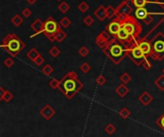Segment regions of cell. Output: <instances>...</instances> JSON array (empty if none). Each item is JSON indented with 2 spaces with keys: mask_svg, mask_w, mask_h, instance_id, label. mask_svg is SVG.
I'll list each match as a JSON object with an SVG mask.
<instances>
[{
  "mask_svg": "<svg viewBox=\"0 0 164 137\" xmlns=\"http://www.w3.org/2000/svg\"><path fill=\"white\" fill-rule=\"evenodd\" d=\"M83 84L78 79V76L74 71H70L60 80L59 89L68 99H72L76 94L83 88Z\"/></svg>",
  "mask_w": 164,
  "mask_h": 137,
  "instance_id": "obj_1",
  "label": "cell"
},
{
  "mask_svg": "<svg viewBox=\"0 0 164 137\" xmlns=\"http://www.w3.org/2000/svg\"><path fill=\"white\" fill-rule=\"evenodd\" d=\"M103 52L116 65L119 64L124 59V58L128 56V50L126 46L121 43L115 37L111 38L107 42V46L103 49Z\"/></svg>",
  "mask_w": 164,
  "mask_h": 137,
  "instance_id": "obj_2",
  "label": "cell"
},
{
  "mask_svg": "<svg viewBox=\"0 0 164 137\" xmlns=\"http://www.w3.org/2000/svg\"><path fill=\"white\" fill-rule=\"evenodd\" d=\"M25 42L21 40L15 34H8L1 42V48L6 50L11 57H16L25 48Z\"/></svg>",
  "mask_w": 164,
  "mask_h": 137,
  "instance_id": "obj_3",
  "label": "cell"
},
{
  "mask_svg": "<svg viewBox=\"0 0 164 137\" xmlns=\"http://www.w3.org/2000/svg\"><path fill=\"white\" fill-rule=\"evenodd\" d=\"M121 20H122V27L128 32V34L132 37L133 40L140 38V35L142 33V26L138 22V19L135 16L128 15L121 18Z\"/></svg>",
  "mask_w": 164,
  "mask_h": 137,
  "instance_id": "obj_4",
  "label": "cell"
},
{
  "mask_svg": "<svg viewBox=\"0 0 164 137\" xmlns=\"http://www.w3.org/2000/svg\"><path fill=\"white\" fill-rule=\"evenodd\" d=\"M150 40L153 47V53L151 58L154 61L161 62L164 59V34L162 32H158Z\"/></svg>",
  "mask_w": 164,
  "mask_h": 137,
  "instance_id": "obj_5",
  "label": "cell"
},
{
  "mask_svg": "<svg viewBox=\"0 0 164 137\" xmlns=\"http://www.w3.org/2000/svg\"><path fill=\"white\" fill-rule=\"evenodd\" d=\"M127 50H128L127 57L131 59L133 62V63L136 64V65H142V63L144 62L145 59H148V58H146V56L144 55L143 52H142L140 47L138 46L137 40L132 42V43L127 47Z\"/></svg>",
  "mask_w": 164,
  "mask_h": 137,
  "instance_id": "obj_6",
  "label": "cell"
},
{
  "mask_svg": "<svg viewBox=\"0 0 164 137\" xmlns=\"http://www.w3.org/2000/svg\"><path fill=\"white\" fill-rule=\"evenodd\" d=\"M62 28V26L58 23L52 16H49L44 22V30H43V35H44L49 41L54 42L55 40V36L58 33L59 30Z\"/></svg>",
  "mask_w": 164,
  "mask_h": 137,
  "instance_id": "obj_7",
  "label": "cell"
},
{
  "mask_svg": "<svg viewBox=\"0 0 164 137\" xmlns=\"http://www.w3.org/2000/svg\"><path fill=\"white\" fill-rule=\"evenodd\" d=\"M122 28V20L119 16H115L110 20V22L106 26V31L109 32L112 37H116L120 29Z\"/></svg>",
  "mask_w": 164,
  "mask_h": 137,
  "instance_id": "obj_8",
  "label": "cell"
},
{
  "mask_svg": "<svg viewBox=\"0 0 164 137\" xmlns=\"http://www.w3.org/2000/svg\"><path fill=\"white\" fill-rule=\"evenodd\" d=\"M137 43H138V46L140 47V49L142 50V52L146 56V58H151L153 53V47H152V43H151V40H148L147 37H143L138 38Z\"/></svg>",
  "mask_w": 164,
  "mask_h": 137,
  "instance_id": "obj_9",
  "label": "cell"
},
{
  "mask_svg": "<svg viewBox=\"0 0 164 137\" xmlns=\"http://www.w3.org/2000/svg\"><path fill=\"white\" fill-rule=\"evenodd\" d=\"M129 2H131V0H124L122 3H120L119 5L116 7V14H117L116 16L123 18L125 15L132 14V8L129 5Z\"/></svg>",
  "mask_w": 164,
  "mask_h": 137,
  "instance_id": "obj_10",
  "label": "cell"
},
{
  "mask_svg": "<svg viewBox=\"0 0 164 137\" xmlns=\"http://www.w3.org/2000/svg\"><path fill=\"white\" fill-rule=\"evenodd\" d=\"M111 40V35L107 31H103L95 38V43L99 48L104 49L107 46V42Z\"/></svg>",
  "mask_w": 164,
  "mask_h": 137,
  "instance_id": "obj_11",
  "label": "cell"
},
{
  "mask_svg": "<svg viewBox=\"0 0 164 137\" xmlns=\"http://www.w3.org/2000/svg\"><path fill=\"white\" fill-rule=\"evenodd\" d=\"M131 3L133 7L137 8H145L148 4H157L160 6L164 11V2H161L160 0H131Z\"/></svg>",
  "mask_w": 164,
  "mask_h": 137,
  "instance_id": "obj_12",
  "label": "cell"
},
{
  "mask_svg": "<svg viewBox=\"0 0 164 137\" xmlns=\"http://www.w3.org/2000/svg\"><path fill=\"white\" fill-rule=\"evenodd\" d=\"M31 28L33 31H35V34L30 37V38H33L34 37L38 36V34L40 33H43V30H44V22L40 19V18H37L36 20L34 21V22L31 24Z\"/></svg>",
  "mask_w": 164,
  "mask_h": 137,
  "instance_id": "obj_13",
  "label": "cell"
},
{
  "mask_svg": "<svg viewBox=\"0 0 164 137\" xmlns=\"http://www.w3.org/2000/svg\"><path fill=\"white\" fill-rule=\"evenodd\" d=\"M40 114L45 120L48 121V120H50L56 114V110L52 108L50 105H46L40 110Z\"/></svg>",
  "mask_w": 164,
  "mask_h": 137,
  "instance_id": "obj_14",
  "label": "cell"
},
{
  "mask_svg": "<svg viewBox=\"0 0 164 137\" xmlns=\"http://www.w3.org/2000/svg\"><path fill=\"white\" fill-rule=\"evenodd\" d=\"M93 15H95V18H96L99 21L103 22V21L107 18V8L105 6H103V5H100L96 10L94 11Z\"/></svg>",
  "mask_w": 164,
  "mask_h": 137,
  "instance_id": "obj_15",
  "label": "cell"
},
{
  "mask_svg": "<svg viewBox=\"0 0 164 137\" xmlns=\"http://www.w3.org/2000/svg\"><path fill=\"white\" fill-rule=\"evenodd\" d=\"M138 100H139V102L141 103L142 105H144L145 106L149 105L150 103L152 102L154 100V98L152 97V95L147 92V91H144L143 93L141 94V95L139 96V98H138Z\"/></svg>",
  "mask_w": 164,
  "mask_h": 137,
  "instance_id": "obj_16",
  "label": "cell"
},
{
  "mask_svg": "<svg viewBox=\"0 0 164 137\" xmlns=\"http://www.w3.org/2000/svg\"><path fill=\"white\" fill-rule=\"evenodd\" d=\"M148 15H149V12L147 11L146 8H137L135 16L138 20H143L148 16Z\"/></svg>",
  "mask_w": 164,
  "mask_h": 137,
  "instance_id": "obj_17",
  "label": "cell"
},
{
  "mask_svg": "<svg viewBox=\"0 0 164 137\" xmlns=\"http://www.w3.org/2000/svg\"><path fill=\"white\" fill-rule=\"evenodd\" d=\"M129 88L127 87V85L125 84H119L117 87L115 88V92L118 94V96L121 97V98H124L125 96L127 95V94L129 93Z\"/></svg>",
  "mask_w": 164,
  "mask_h": 137,
  "instance_id": "obj_18",
  "label": "cell"
},
{
  "mask_svg": "<svg viewBox=\"0 0 164 137\" xmlns=\"http://www.w3.org/2000/svg\"><path fill=\"white\" fill-rule=\"evenodd\" d=\"M40 56V52L36 49V48H31L28 52H27V58L29 59H31L32 62H35L36 61V59L38 58Z\"/></svg>",
  "mask_w": 164,
  "mask_h": 137,
  "instance_id": "obj_19",
  "label": "cell"
},
{
  "mask_svg": "<svg viewBox=\"0 0 164 137\" xmlns=\"http://www.w3.org/2000/svg\"><path fill=\"white\" fill-rule=\"evenodd\" d=\"M11 22L13 23V25L15 27H19L21 24L23 23V18L22 16L18 14H15L13 18H11Z\"/></svg>",
  "mask_w": 164,
  "mask_h": 137,
  "instance_id": "obj_20",
  "label": "cell"
},
{
  "mask_svg": "<svg viewBox=\"0 0 164 137\" xmlns=\"http://www.w3.org/2000/svg\"><path fill=\"white\" fill-rule=\"evenodd\" d=\"M66 37H67L66 33L64 32V31H63L62 28H60V29L59 30V31H58V33L56 34V36H55V40L57 41V42H59V43H60V42H63L64 40H65Z\"/></svg>",
  "mask_w": 164,
  "mask_h": 137,
  "instance_id": "obj_21",
  "label": "cell"
},
{
  "mask_svg": "<svg viewBox=\"0 0 164 137\" xmlns=\"http://www.w3.org/2000/svg\"><path fill=\"white\" fill-rule=\"evenodd\" d=\"M154 84L157 85L158 89H160L161 91H164V74L157 77V80L154 81Z\"/></svg>",
  "mask_w": 164,
  "mask_h": 137,
  "instance_id": "obj_22",
  "label": "cell"
},
{
  "mask_svg": "<svg viewBox=\"0 0 164 137\" xmlns=\"http://www.w3.org/2000/svg\"><path fill=\"white\" fill-rule=\"evenodd\" d=\"M107 18L112 19L114 18L117 14H116V8H113L111 5H109L107 7Z\"/></svg>",
  "mask_w": 164,
  "mask_h": 137,
  "instance_id": "obj_23",
  "label": "cell"
},
{
  "mask_svg": "<svg viewBox=\"0 0 164 137\" xmlns=\"http://www.w3.org/2000/svg\"><path fill=\"white\" fill-rule=\"evenodd\" d=\"M58 9L60 12H63V14H66V12L69 11V9H70V6H69L65 1H63L58 6Z\"/></svg>",
  "mask_w": 164,
  "mask_h": 137,
  "instance_id": "obj_24",
  "label": "cell"
},
{
  "mask_svg": "<svg viewBox=\"0 0 164 137\" xmlns=\"http://www.w3.org/2000/svg\"><path fill=\"white\" fill-rule=\"evenodd\" d=\"M41 70H42V73L43 74H45L46 76H50L54 72V68L52 67L50 64L47 63V64H45L44 66H43V68H42Z\"/></svg>",
  "mask_w": 164,
  "mask_h": 137,
  "instance_id": "obj_25",
  "label": "cell"
},
{
  "mask_svg": "<svg viewBox=\"0 0 164 137\" xmlns=\"http://www.w3.org/2000/svg\"><path fill=\"white\" fill-rule=\"evenodd\" d=\"M60 25L63 28H65L66 29V28H68L71 25V20L69 19L67 16H63V18L60 19Z\"/></svg>",
  "mask_w": 164,
  "mask_h": 137,
  "instance_id": "obj_26",
  "label": "cell"
},
{
  "mask_svg": "<svg viewBox=\"0 0 164 137\" xmlns=\"http://www.w3.org/2000/svg\"><path fill=\"white\" fill-rule=\"evenodd\" d=\"M78 9H79V11L81 12H83V14H85V12H86L88 10H89V5L88 3H86L85 1H82L79 5H78Z\"/></svg>",
  "mask_w": 164,
  "mask_h": 137,
  "instance_id": "obj_27",
  "label": "cell"
},
{
  "mask_svg": "<svg viewBox=\"0 0 164 137\" xmlns=\"http://www.w3.org/2000/svg\"><path fill=\"white\" fill-rule=\"evenodd\" d=\"M83 22H84V24L85 25V26L89 27V26H92L95 21H94V18H92L91 15H86L85 18L83 19Z\"/></svg>",
  "mask_w": 164,
  "mask_h": 137,
  "instance_id": "obj_28",
  "label": "cell"
},
{
  "mask_svg": "<svg viewBox=\"0 0 164 137\" xmlns=\"http://www.w3.org/2000/svg\"><path fill=\"white\" fill-rule=\"evenodd\" d=\"M49 54H50V56L52 58H57V57H59L60 54V50L58 48L57 46H53L49 50Z\"/></svg>",
  "mask_w": 164,
  "mask_h": 137,
  "instance_id": "obj_29",
  "label": "cell"
},
{
  "mask_svg": "<svg viewBox=\"0 0 164 137\" xmlns=\"http://www.w3.org/2000/svg\"><path fill=\"white\" fill-rule=\"evenodd\" d=\"M119 79H120V81L123 84H129L132 81V77H131V75H129V73H124V74H122L120 76Z\"/></svg>",
  "mask_w": 164,
  "mask_h": 137,
  "instance_id": "obj_30",
  "label": "cell"
},
{
  "mask_svg": "<svg viewBox=\"0 0 164 137\" xmlns=\"http://www.w3.org/2000/svg\"><path fill=\"white\" fill-rule=\"evenodd\" d=\"M79 69L83 72V73L86 74V73H88V72L90 71V69H91V66H90L88 62H84V63H82L80 65Z\"/></svg>",
  "mask_w": 164,
  "mask_h": 137,
  "instance_id": "obj_31",
  "label": "cell"
},
{
  "mask_svg": "<svg viewBox=\"0 0 164 137\" xmlns=\"http://www.w3.org/2000/svg\"><path fill=\"white\" fill-rule=\"evenodd\" d=\"M119 115L123 119H128L129 116H131V112H129V110L127 108H123L119 111Z\"/></svg>",
  "mask_w": 164,
  "mask_h": 137,
  "instance_id": "obj_32",
  "label": "cell"
},
{
  "mask_svg": "<svg viewBox=\"0 0 164 137\" xmlns=\"http://www.w3.org/2000/svg\"><path fill=\"white\" fill-rule=\"evenodd\" d=\"M78 53L80 54L81 57H83V58H85L86 56H88L89 54V50L88 47H85V46H82L81 48L79 49V51H78Z\"/></svg>",
  "mask_w": 164,
  "mask_h": 137,
  "instance_id": "obj_33",
  "label": "cell"
},
{
  "mask_svg": "<svg viewBox=\"0 0 164 137\" xmlns=\"http://www.w3.org/2000/svg\"><path fill=\"white\" fill-rule=\"evenodd\" d=\"M105 130L107 134H110V135H112L114 133V132L116 131V127L112 125V124H109L106 127H105Z\"/></svg>",
  "mask_w": 164,
  "mask_h": 137,
  "instance_id": "obj_34",
  "label": "cell"
},
{
  "mask_svg": "<svg viewBox=\"0 0 164 137\" xmlns=\"http://www.w3.org/2000/svg\"><path fill=\"white\" fill-rule=\"evenodd\" d=\"M60 81H59V80H57V79H53V80H51L50 82H49V85H50V87L54 88V89H57V88H59V86H60Z\"/></svg>",
  "mask_w": 164,
  "mask_h": 137,
  "instance_id": "obj_35",
  "label": "cell"
},
{
  "mask_svg": "<svg viewBox=\"0 0 164 137\" xmlns=\"http://www.w3.org/2000/svg\"><path fill=\"white\" fill-rule=\"evenodd\" d=\"M13 98H14V95L12 94V92L11 91H9V90H6V92H5V94H4V97H3V101H5L6 103H9L10 102Z\"/></svg>",
  "mask_w": 164,
  "mask_h": 137,
  "instance_id": "obj_36",
  "label": "cell"
},
{
  "mask_svg": "<svg viewBox=\"0 0 164 137\" xmlns=\"http://www.w3.org/2000/svg\"><path fill=\"white\" fill-rule=\"evenodd\" d=\"M142 66H143V68H144L146 71H149L151 68H152L153 64H152V62H151L148 59H146L145 61H144V62L142 63Z\"/></svg>",
  "mask_w": 164,
  "mask_h": 137,
  "instance_id": "obj_37",
  "label": "cell"
},
{
  "mask_svg": "<svg viewBox=\"0 0 164 137\" xmlns=\"http://www.w3.org/2000/svg\"><path fill=\"white\" fill-rule=\"evenodd\" d=\"M155 123H157V125L159 127H161L162 130H163V131H164V113L157 120V121H155Z\"/></svg>",
  "mask_w": 164,
  "mask_h": 137,
  "instance_id": "obj_38",
  "label": "cell"
},
{
  "mask_svg": "<svg viewBox=\"0 0 164 137\" xmlns=\"http://www.w3.org/2000/svg\"><path fill=\"white\" fill-rule=\"evenodd\" d=\"M106 78L104 77L103 75H100V76H98L97 78H96V80H95V82H96V84H98V85H103V84H105V83H106Z\"/></svg>",
  "mask_w": 164,
  "mask_h": 137,
  "instance_id": "obj_39",
  "label": "cell"
},
{
  "mask_svg": "<svg viewBox=\"0 0 164 137\" xmlns=\"http://www.w3.org/2000/svg\"><path fill=\"white\" fill-rule=\"evenodd\" d=\"M142 21H143V23L145 25H151V24L154 22V18L152 16V15H150V12H149L148 16H147V18L145 19H143Z\"/></svg>",
  "mask_w": 164,
  "mask_h": 137,
  "instance_id": "obj_40",
  "label": "cell"
},
{
  "mask_svg": "<svg viewBox=\"0 0 164 137\" xmlns=\"http://www.w3.org/2000/svg\"><path fill=\"white\" fill-rule=\"evenodd\" d=\"M14 63H15V62L12 58H7L5 61H4V64H5V66L8 68H11L13 65H14Z\"/></svg>",
  "mask_w": 164,
  "mask_h": 137,
  "instance_id": "obj_41",
  "label": "cell"
},
{
  "mask_svg": "<svg viewBox=\"0 0 164 137\" xmlns=\"http://www.w3.org/2000/svg\"><path fill=\"white\" fill-rule=\"evenodd\" d=\"M22 15H23L24 18H30V16L32 15V11L30 10L29 8H25V9L22 10Z\"/></svg>",
  "mask_w": 164,
  "mask_h": 137,
  "instance_id": "obj_42",
  "label": "cell"
},
{
  "mask_svg": "<svg viewBox=\"0 0 164 137\" xmlns=\"http://www.w3.org/2000/svg\"><path fill=\"white\" fill-rule=\"evenodd\" d=\"M34 62H35V64H36V65H38V66H40L41 64H42L43 62H44V58H43L42 56L40 55V57L36 59V61H35Z\"/></svg>",
  "mask_w": 164,
  "mask_h": 137,
  "instance_id": "obj_43",
  "label": "cell"
},
{
  "mask_svg": "<svg viewBox=\"0 0 164 137\" xmlns=\"http://www.w3.org/2000/svg\"><path fill=\"white\" fill-rule=\"evenodd\" d=\"M6 90L4 89L3 87H0V100H2L3 99V97H4V94H5Z\"/></svg>",
  "mask_w": 164,
  "mask_h": 137,
  "instance_id": "obj_44",
  "label": "cell"
},
{
  "mask_svg": "<svg viewBox=\"0 0 164 137\" xmlns=\"http://www.w3.org/2000/svg\"><path fill=\"white\" fill-rule=\"evenodd\" d=\"M38 1V0H26V2H27L28 4H30V5H34L35 3H36Z\"/></svg>",
  "mask_w": 164,
  "mask_h": 137,
  "instance_id": "obj_45",
  "label": "cell"
},
{
  "mask_svg": "<svg viewBox=\"0 0 164 137\" xmlns=\"http://www.w3.org/2000/svg\"><path fill=\"white\" fill-rule=\"evenodd\" d=\"M56 1H62V0H56Z\"/></svg>",
  "mask_w": 164,
  "mask_h": 137,
  "instance_id": "obj_46",
  "label": "cell"
},
{
  "mask_svg": "<svg viewBox=\"0 0 164 137\" xmlns=\"http://www.w3.org/2000/svg\"><path fill=\"white\" fill-rule=\"evenodd\" d=\"M162 72H163V74H164V68H163V70H162Z\"/></svg>",
  "mask_w": 164,
  "mask_h": 137,
  "instance_id": "obj_47",
  "label": "cell"
}]
</instances>
